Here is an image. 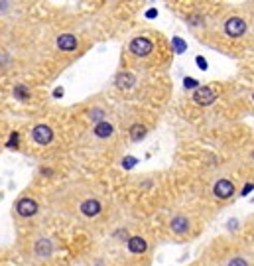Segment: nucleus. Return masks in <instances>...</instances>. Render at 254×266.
<instances>
[{
	"label": "nucleus",
	"instance_id": "obj_1",
	"mask_svg": "<svg viewBox=\"0 0 254 266\" xmlns=\"http://www.w3.org/2000/svg\"><path fill=\"white\" fill-rule=\"evenodd\" d=\"M128 52L136 57H148L154 52V42L150 38H144V36H138L134 38L130 44H128Z\"/></svg>",
	"mask_w": 254,
	"mask_h": 266
},
{
	"label": "nucleus",
	"instance_id": "obj_2",
	"mask_svg": "<svg viewBox=\"0 0 254 266\" xmlns=\"http://www.w3.org/2000/svg\"><path fill=\"white\" fill-rule=\"evenodd\" d=\"M225 34L229 38H243L247 34V22L241 16H231L225 22Z\"/></svg>",
	"mask_w": 254,
	"mask_h": 266
},
{
	"label": "nucleus",
	"instance_id": "obj_3",
	"mask_svg": "<svg viewBox=\"0 0 254 266\" xmlns=\"http://www.w3.org/2000/svg\"><path fill=\"white\" fill-rule=\"evenodd\" d=\"M38 211H40V205H38V201L32 199V197H22V199H18V203H16V213H18L22 219H30V217H34Z\"/></svg>",
	"mask_w": 254,
	"mask_h": 266
},
{
	"label": "nucleus",
	"instance_id": "obj_4",
	"mask_svg": "<svg viewBox=\"0 0 254 266\" xmlns=\"http://www.w3.org/2000/svg\"><path fill=\"white\" fill-rule=\"evenodd\" d=\"M32 138H34L36 144L48 146V144L53 142V130H51V126H48V124H36L32 128Z\"/></svg>",
	"mask_w": 254,
	"mask_h": 266
},
{
	"label": "nucleus",
	"instance_id": "obj_5",
	"mask_svg": "<svg viewBox=\"0 0 254 266\" xmlns=\"http://www.w3.org/2000/svg\"><path fill=\"white\" fill-rule=\"evenodd\" d=\"M217 101V91L211 87H199L193 93V103L199 106H209Z\"/></svg>",
	"mask_w": 254,
	"mask_h": 266
},
{
	"label": "nucleus",
	"instance_id": "obj_6",
	"mask_svg": "<svg viewBox=\"0 0 254 266\" xmlns=\"http://www.w3.org/2000/svg\"><path fill=\"white\" fill-rule=\"evenodd\" d=\"M213 193L217 199H229L235 195V183L231 179H219L213 185Z\"/></svg>",
	"mask_w": 254,
	"mask_h": 266
},
{
	"label": "nucleus",
	"instance_id": "obj_7",
	"mask_svg": "<svg viewBox=\"0 0 254 266\" xmlns=\"http://www.w3.org/2000/svg\"><path fill=\"white\" fill-rule=\"evenodd\" d=\"M57 48L61 50V52H75L77 50V38L73 36V34H61V36H57Z\"/></svg>",
	"mask_w": 254,
	"mask_h": 266
},
{
	"label": "nucleus",
	"instance_id": "obj_8",
	"mask_svg": "<svg viewBox=\"0 0 254 266\" xmlns=\"http://www.w3.org/2000/svg\"><path fill=\"white\" fill-rule=\"evenodd\" d=\"M79 211L83 213L85 217H97V215H101L102 205H101V201H97V199H85V201L79 205Z\"/></svg>",
	"mask_w": 254,
	"mask_h": 266
},
{
	"label": "nucleus",
	"instance_id": "obj_9",
	"mask_svg": "<svg viewBox=\"0 0 254 266\" xmlns=\"http://www.w3.org/2000/svg\"><path fill=\"white\" fill-rule=\"evenodd\" d=\"M114 83H116L118 89L128 91V89H132V87L136 85V75L130 73V71H122V73L116 75V81H114Z\"/></svg>",
	"mask_w": 254,
	"mask_h": 266
},
{
	"label": "nucleus",
	"instance_id": "obj_10",
	"mask_svg": "<svg viewBox=\"0 0 254 266\" xmlns=\"http://www.w3.org/2000/svg\"><path fill=\"white\" fill-rule=\"evenodd\" d=\"M126 247H128V251H130L132 255H142V253L148 251V243H146L144 237H128Z\"/></svg>",
	"mask_w": 254,
	"mask_h": 266
},
{
	"label": "nucleus",
	"instance_id": "obj_11",
	"mask_svg": "<svg viewBox=\"0 0 254 266\" xmlns=\"http://www.w3.org/2000/svg\"><path fill=\"white\" fill-rule=\"evenodd\" d=\"M169 229L175 233V235H185L189 231V219L183 217V215H177L169 221Z\"/></svg>",
	"mask_w": 254,
	"mask_h": 266
},
{
	"label": "nucleus",
	"instance_id": "obj_12",
	"mask_svg": "<svg viewBox=\"0 0 254 266\" xmlns=\"http://www.w3.org/2000/svg\"><path fill=\"white\" fill-rule=\"evenodd\" d=\"M34 251H36V255L40 259H50L51 255H53V243H51L50 239H38Z\"/></svg>",
	"mask_w": 254,
	"mask_h": 266
},
{
	"label": "nucleus",
	"instance_id": "obj_13",
	"mask_svg": "<svg viewBox=\"0 0 254 266\" xmlns=\"http://www.w3.org/2000/svg\"><path fill=\"white\" fill-rule=\"evenodd\" d=\"M93 134H95L97 138H101V140H104V138H110V136L114 134V126H112L108 120H102V122H99V124H95V128H93Z\"/></svg>",
	"mask_w": 254,
	"mask_h": 266
},
{
	"label": "nucleus",
	"instance_id": "obj_14",
	"mask_svg": "<svg viewBox=\"0 0 254 266\" xmlns=\"http://www.w3.org/2000/svg\"><path fill=\"white\" fill-rule=\"evenodd\" d=\"M128 134H130V140H132V142H140V140H144V138H146V134H148V128H146L144 124L136 122V124H132V126H130Z\"/></svg>",
	"mask_w": 254,
	"mask_h": 266
},
{
	"label": "nucleus",
	"instance_id": "obj_15",
	"mask_svg": "<svg viewBox=\"0 0 254 266\" xmlns=\"http://www.w3.org/2000/svg\"><path fill=\"white\" fill-rule=\"evenodd\" d=\"M14 97H16L18 101H28V99H30V89H28L24 83H18V85L14 87Z\"/></svg>",
	"mask_w": 254,
	"mask_h": 266
},
{
	"label": "nucleus",
	"instance_id": "obj_16",
	"mask_svg": "<svg viewBox=\"0 0 254 266\" xmlns=\"http://www.w3.org/2000/svg\"><path fill=\"white\" fill-rule=\"evenodd\" d=\"M171 48H173V52L177 53V55L187 52V44H185L179 36H173V38H171Z\"/></svg>",
	"mask_w": 254,
	"mask_h": 266
},
{
	"label": "nucleus",
	"instance_id": "obj_17",
	"mask_svg": "<svg viewBox=\"0 0 254 266\" xmlns=\"http://www.w3.org/2000/svg\"><path fill=\"white\" fill-rule=\"evenodd\" d=\"M104 108H101V106H95V108H91L89 110V118L95 122V124H99V122H102L104 120Z\"/></svg>",
	"mask_w": 254,
	"mask_h": 266
},
{
	"label": "nucleus",
	"instance_id": "obj_18",
	"mask_svg": "<svg viewBox=\"0 0 254 266\" xmlns=\"http://www.w3.org/2000/svg\"><path fill=\"white\" fill-rule=\"evenodd\" d=\"M18 144H20V132H12L6 142V148H18Z\"/></svg>",
	"mask_w": 254,
	"mask_h": 266
},
{
	"label": "nucleus",
	"instance_id": "obj_19",
	"mask_svg": "<svg viewBox=\"0 0 254 266\" xmlns=\"http://www.w3.org/2000/svg\"><path fill=\"white\" fill-rule=\"evenodd\" d=\"M136 164H138V158H136V156H124V158H122V168H124V170H132Z\"/></svg>",
	"mask_w": 254,
	"mask_h": 266
},
{
	"label": "nucleus",
	"instance_id": "obj_20",
	"mask_svg": "<svg viewBox=\"0 0 254 266\" xmlns=\"http://www.w3.org/2000/svg\"><path fill=\"white\" fill-rule=\"evenodd\" d=\"M183 87H185V89H199L201 85H199L197 79H193V77H185V79H183Z\"/></svg>",
	"mask_w": 254,
	"mask_h": 266
},
{
	"label": "nucleus",
	"instance_id": "obj_21",
	"mask_svg": "<svg viewBox=\"0 0 254 266\" xmlns=\"http://www.w3.org/2000/svg\"><path fill=\"white\" fill-rule=\"evenodd\" d=\"M227 266H249V263H247V259H243V257H235V259L229 261Z\"/></svg>",
	"mask_w": 254,
	"mask_h": 266
},
{
	"label": "nucleus",
	"instance_id": "obj_22",
	"mask_svg": "<svg viewBox=\"0 0 254 266\" xmlns=\"http://www.w3.org/2000/svg\"><path fill=\"white\" fill-rule=\"evenodd\" d=\"M195 63L199 65L201 71H207V69H209V63H207V59H205L203 55H197V57H195Z\"/></svg>",
	"mask_w": 254,
	"mask_h": 266
},
{
	"label": "nucleus",
	"instance_id": "obj_23",
	"mask_svg": "<svg viewBox=\"0 0 254 266\" xmlns=\"http://www.w3.org/2000/svg\"><path fill=\"white\" fill-rule=\"evenodd\" d=\"M187 22H189L191 26H201V24H205V20H201L199 16H189V18H187Z\"/></svg>",
	"mask_w": 254,
	"mask_h": 266
},
{
	"label": "nucleus",
	"instance_id": "obj_24",
	"mask_svg": "<svg viewBox=\"0 0 254 266\" xmlns=\"http://www.w3.org/2000/svg\"><path fill=\"white\" fill-rule=\"evenodd\" d=\"M253 189H254V185H253V181H251V183H247V185H245V189H243V193H241V195H249Z\"/></svg>",
	"mask_w": 254,
	"mask_h": 266
},
{
	"label": "nucleus",
	"instance_id": "obj_25",
	"mask_svg": "<svg viewBox=\"0 0 254 266\" xmlns=\"http://www.w3.org/2000/svg\"><path fill=\"white\" fill-rule=\"evenodd\" d=\"M63 93H65V91H63L61 87H57V89L53 91V97H55V99H59V97H63Z\"/></svg>",
	"mask_w": 254,
	"mask_h": 266
},
{
	"label": "nucleus",
	"instance_id": "obj_26",
	"mask_svg": "<svg viewBox=\"0 0 254 266\" xmlns=\"http://www.w3.org/2000/svg\"><path fill=\"white\" fill-rule=\"evenodd\" d=\"M156 16H158V10H156V8H150V10L146 12V18H156Z\"/></svg>",
	"mask_w": 254,
	"mask_h": 266
},
{
	"label": "nucleus",
	"instance_id": "obj_27",
	"mask_svg": "<svg viewBox=\"0 0 254 266\" xmlns=\"http://www.w3.org/2000/svg\"><path fill=\"white\" fill-rule=\"evenodd\" d=\"M42 174H44V176H51L53 172H51L50 168H42Z\"/></svg>",
	"mask_w": 254,
	"mask_h": 266
}]
</instances>
